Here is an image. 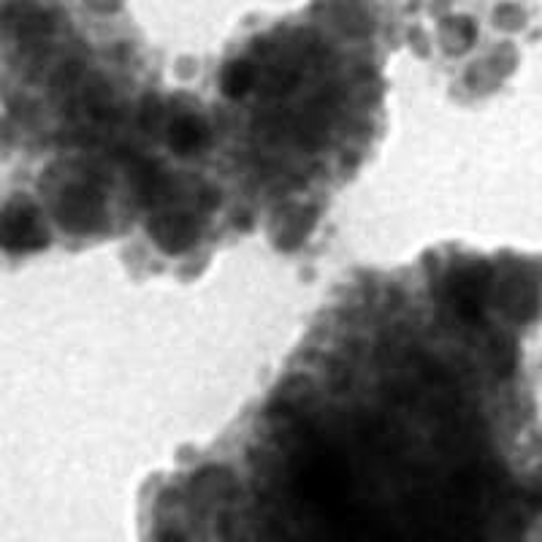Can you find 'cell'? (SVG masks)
Here are the masks:
<instances>
[{
  "label": "cell",
  "instance_id": "obj_1",
  "mask_svg": "<svg viewBox=\"0 0 542 542\" xmlns=\"http://www.w3.org/2000/svg\"><path fill=\"white\" fill-rule=\"evenodd\" d=\"M494 274L486 263H472L464 269H456L448 277V301L461 323L477 326L483 323V307H486L488 293H491Z\"/></svg>",
  "mask_w": 542,
  "mask_h": 542
},
{
  "label": "cell",
  "instance_id": "obj_2",
  "mask_svg": "<svg viewBox=\"0 0 542 542\" xmlns=\"http://www.w3.org/2000/svg\"><path fill=\"white\" fill-rule=\"evenodd\" d=\"M57 220L76 234L95 231L103 223V196L90 185L68 187L66 193L57 198Z\"/></svg>",
  "mask_w": 542,
  "mask_h": 542
},
{
  "label": "cell",
  "instance_id": "obj_3",
  "mask_svg": "<svg viewBox=\"0 0 542 542\" xmlns=\"http://www.w3.org/2000/svg\"><path fill=\"white\" fill-rule=\"evenodd\" d=\"M499 304L513 320H532L540 309V282L532 271L515 266L499 280Z\"/></svg>",
  "mask_w": 542,
  "mask_h": 542
},
{
  "label": "cell",
  "instance_id": "obj_4",
  "mask_svg": "<svg viewBox=\"0 0 542 542\" xmlns=\"http://www.w3.org/2000/svg\"><path fill=\"white\" fill-rule=\"evenodd\" d=\"M3 244L11 253H30L47 244V231L36 209L28 204H11L3 215Z\"/></svg>",
  "mask_w": 542,
  "mask_h": 542
},
{
  "label": "cell",
  "instance_id": "obj_5",
  "mask_svg": "<svg viewBox=\"0 0 542 542\" xmlns=\"http://www.w3.org/2000/svg\"><path fill=\"white\" fill-rule=\"evenodd\" d=\"M150 236L166 253H182L196 242V223L185 215H158L150 220Z\"/></svg>",
  "mask_w": 542,
  "mask_h": 542
},
{
  "label": "cell",
  "instance_id": "obj_6",
  "mask_svg": "<svg viewBox=\"0 0 542 542\" xmlns=\"http://www.w3.org/2000/svg\"><path fill=\"white\" fill-rule=\"evenodd\" d=\"M169 141H171V150L179 152V155H193V152H201L206 144H209V125H206L201 117L182 114V117H177V120L171 122Z\"/></svg>",
  "mask_w": 542,
  "mask_h": 542
},
{
  "label": "cell",
  "instance_id": "obj_7",
  "mask_svg": "<svg viewBox=\"0 0 542 542\" xmlns=\"http://www.w3.org/2000/svg\"><path fill=\"white\" fill-rule=\"evenodd\" d=\"M315 223V215L309 209H296V212H285L277 223V244L290 250L307 239L309 228Z\"/></svg>",
  "mask_w": 542,
  "mask_h": 542
},
{
  "label": "cell",
  "instance_id": "obj_8",
  "mask_svg": "<svg viewBox=\"0 0 542 542\" xmlns=\"http://www.w3.org/2000/svg\"><path fill=\"white\" fill-rule=\"evenodd\" d=\"M255 82V68L247 60H236L231 66H225L223 76H220V87L228 98H242L250 93V87Z\"/></svg>",
  "mask_w": 542,
  "mask_h": 542
},
{
  "label": "cell",
  "instance_id": "obj_9",
  "mask_svg": "<svg viewBox=\"0 0 542 542\" xmlns=\"http://www.w3.org/2000/svg\"><path fill=\"white\" fill-rule=\"evenodd\" d=\"M448 36H450V44L456 47V52H461V49H467L469 44H472L475 28H472V22H469V19H453V22H448Z\"/></svg>",
  "mask_w": 542,
  "mask_h": 542
}]
</instances>
